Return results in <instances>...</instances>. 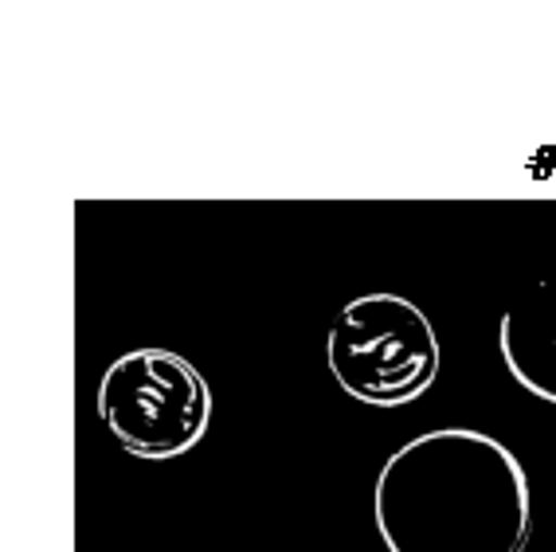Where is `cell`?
Listing matches in <instances>:
<instances>
[{
  "label": "cell",
  "instance_id": "obj_1",
  "mask_svg": "<svg viewBox=\"0 0 556 552\" xmlns=\"http://www.w3.org/2000/svg\"><path fill=\"white\" fill-rule=\"evenodd\" d=\"M372 525L388 552H521L533 532L529 474L486 431H424L380 466Z\"/></svg>",
  "mask_w": 556,
  "mask_h": 552
},
{
  "label": "cell",
  "instance_id": "obj_2",
  "mask_svg": "<svg viewBox=\"0 0 556 552\" xmlns=\"http://www.w3.org/2000/svg\"><path fill=\"white\" fill-rule=\"evenodd\" d=\"M326 365L345 396L368 407H404L435 385L443 349L431 317L404 294L372 290L338 310Z\"/></svg>",
  "mask_w": 556,
  "mask_h": 552
},
{
  "label": "cell",
  "instance_id": "obj_3",
  "mask_svg": "<svg viewBox=\"0 0 556 552\" xmlns=\"http://www.w3.org/2000/svg\"><path fill=\"white\" fill-rule=\"evenodd\" d=\"M99 419L134 459H180L208 435L212 388L189 356L161 346L122 353L99 380Z\"/></svg>",
  "mask_w": 556,
  "mask_h": 552
},
{
  "label": "cell",
  "instance_id": "obj_4",
  "mask_svg": "<svg viewBox=\"0 0 556 552\" xmlns=\"http://www.w3.org/2000/svg\"><path fill=\"white\" fill-rule=\"evenodd\" d=\"M497 353L529 396L556 404V275L509 302L497 322Z\"/></svg>",
  "mask_w": 556,
  "mask_h": 552
}]
</instances>
